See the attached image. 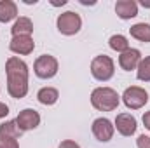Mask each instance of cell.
Here are the masks:
<instances>
[{
  "label": "cell",
  "mask_w": 150,
  "mask_h": 148,
  "mask_svg": "<svg viewBox=\"0 0 150 148\" xmlns=\"http://www.w3.org/2000/svg\"><path fill=\"white\" fill-rule=\"evenodd\" d=\"M140 4H142V5H143V7H150V2H145V0H142V2H140Z\"/></svg>",
  "instance_id": "26"
},
{
  "label": "cell",
  "mask_w": 150,
  "mask_h": 148,
  "mask_svg": "<svg viewBox=\"0 0 150 148\" xmlns=\"http://www.w3.org/2000/svg\"><path fill=\"white\" fill-rule=\"evenodd\" d=\"M33 72L38 78H52L58 73V59L51 54L38 56L33 63Z\"/></svg>",
  "instance_id": "6"
},
{
  "label": "cell",
  "mask_w": 150,
  "mask_h": 148,
  "mask_svg": "<svg viewBox=\"0 0 150 148\" xmlns=\"http://www.w3.org/2000/svg\"><path fill=\"white\" fill-rule=\"evenodd\" d=\"M136 145H138V148H150V136H147V134L138 136Z\"/></svg>",
  "instance_id": "21"
},
{
  "label": "cell",
  "mask_w": 150,
  "mask_h": 148,
  "mask_svg": "<svg viewBox=\"0 0 150 148\" xmlns=\"http://www.w3.org/2000/svg\"><path fill=\"white\" fill-rule=\"evenodd\" d=\"M56 26H58V32H59L61 35L72 37V35H75V33L80 32V28H82V19H80V16H79L77 12L67 11V12H63V14L58 16Z\"/></svg>",
  "instance_id": "4"
},
{
  "label": "cell",
  "mask_w": 150,
  "mask_h": 148,
  "mask_svg": "<svg viewBox=\"0 0 150 148\" xmlns=\"http://www.w3.org/2000/svg\"><path fill=\"white\" fill-rule=\"evenodd\" d=\"M120 103V96L112 87H96L91 92V105L100 111H113Z\"/></svg>",
  "instance_id": "2"
},
{
  "label": "cell",
  "mask_w": 150,
  "mask_h": 148,
  "mask_svg": "<svg viewBox=\"0 0 150 148\" xmlns=\"http://www.w3.org/2000/svg\"><path fill=\"white\" fill-rule=\"evenodd\" d=\"M16 124H18V127H19L23 132H25V131H32V129L38 127V124H40V115H38V111L33 110V108H25V110H21L18 113Z\"/></svg>",
  "instance_id": "8"
},
{
  "label": "cell",
  "mask_w": 150,
  "mask_h": 148,
  "mask_svg": "<svg viewBox=\"0 0 150 148\" xmlns=\"http://www.w3.org/2000/svg\"><path fill=\"white\" fill-rule=\"evenodd\" d=\"M129 33H131L133 38L149 44L150 42V25L149 23H136V25H133L129 28Z\"/></svg>",
  "instance_id": "16"
},
{
  "label": "cell",
  "mask_w": 150,
  "mask_h": 148,
  "mask_svg": "<svg viewBox=\"0 0 150 148\" xmlns=\"http://www.w3.org/2000/svg\"><path fill=\"white\" fill-rule=\"evenodd\" d=\"M58 98H59V92H58V89H54V87H42L37 92L38 103H42V105H45V106L54 105V103L58 101Z\"/></svg>",
  "instance_id": "15"
},
{
  "label": "cell",
  "mask_w": 150,
  "mask_h": 148,
  "mask_svg": "<svg viewBox=\"0 0 150 148\" xmlns=\"http://www.w3.org/2000/svg\"><path fill=\"white\" fill-rule=\"evenodd\" d=\"M142 120H143V125L150 131V111H145V113H143V118H142Z\"/></svg>",
  "instance_id": "24"
},
{
  "label": "cell",
  "mask_w": 150,
  "mask_h": 148,
  "mask_svg": "<svg viewBox=\"0 0 150 148\" xmlns=\"http://www.w3.org/2000/svg\"><path fill=\"white\" fill-rule=\"evenodd\" d=\"M7 115H9V106L0 101V118H4V117H7Z\"/></svg>",
  "instance_id": "23"
},
{
  "label": "cell",
  "mask_w": 150,
  "mask_h": 148,
  "mask_svg": "<svg viewBox=\"0 0 150 148\" xmlns=\"http://www.w3.org/2000/svg\"><path fill=\"white\" fill-rule=\"evenodd\" d=\"M115 12L120 19H133L138 16V4L134 0H119L115 4Z\"/></svg>",
  "instance_id": "12"
},
{
  "label": "cell",
  "mask_w": 150,
  "mask_h": 148,
  "mask_svg": "<svg viewBox=\"0 0 150 148\" xmlns=\"http://www.w3.org/2000/svg\"><path fill=\"white\" fill-rule=\"evenodd\" d=\"M23 134V131L18 127L16 120H7L4 124H0V138H11V140H18Z\"/></svg>",
  "instance_id": "17"
},
{
  "label": "cell",
  "mask_w": 150,
  "mask_h": 148,
  "mask_svg": "<svg viewBox=\"0 0 150 148\" xmlns=\"http://www.w3.org/2000/svg\"><path fill=\"white\" fill-rule=\"evenodd\" d=\"M9 49L14 54H21V56H28L33 52L35 49V42L32 37H12L9 42Z\"/></svg>",
  "instance_id": "10"
},
{
  "label": "cell",
  "mask_w": 150,
  "mask_h": 148,
  "mask_svg": "<svg viewBox=\"0 0 150 148\" xmlns=\"http://www.w3.org/2000/svg\"><path fill=\"white\" fill-rule=\"evenodd\" d=\"M113 127L119 131V134L122 136H133L138 129V122L136 118L131 115V113H119L115 117V122H113Z\"/></svg>",
  "instance_id": "9"
},
{
  "label": "cell",
  "mask_w": 150,
  "mask_h": 148,
  "mask_svg": "<svg viewBox=\"0 0 150 148\" xmlns=\"http://www.w3.org/2000/svg\"><path fill=\"white\" fill-rule=\"evenodd\" d=\"M58 148H80V147H79V143H75V141H72V140H65V141L59 143Z\"/></svg>",
  "instance_id": "22"
},
{
  "label": "cell",
  "mask_w": 150,
  "mask_h": 148,
  "mask_svg": "<svg viewBox=\"0 0 150 148\" xmlns=\"http://www.w3.org/2000/svg\"><path fill=\"white\" fill-rule=\"evenodd\" d=\"M11 33H12V37H32V33H33V23H32V19L25 18V16L18 18L16 23L11 28Z\"/></svg>",
  "instance_id": "13"
},
{
  "label": "cell",
  "mask_w": 150,
  "mask_h": 148,
  "mask_svg": "<svg viewBox=\"0 0 150 148\" xmlns=\"http://www.w3.org/2000/svg\"><path fill=\"white\" fill-rule=\"evenodd\" d=\"M91 129H93L94 138H96L98 141H101V143H108V141L113 138V132H115L113 124L108 120V118H105V117L96 118V120L93 122Z\"/></svg>",
  "instance_id": "7"
},
{
  "label": "cell",
  "mask_w": 150,
  "mask_h": 148,
  "mask_svg": "<svg viewBox=\"0 0 150 148\" xmlns=\"http://www.w3.org/2000/svg\"><path fill=\"white\" fill-rule=\"evenodd\" d=\"M7 92L14 99H21L28 94V65L18 56H11L5 63Z\"/></svg>",
  "instance_id": "1"
},
{
  "label": "cell",
  "mask_w": 150,
  "mask_h": 148,
  "mask_svg": "<svg viewBox=\"0 0 150 148\" xmlns=\"http://www.w3.org/2000/svg\"><path fill=\"white\" fill-rule=\"evenodd\" d=\"M140 61H142V52H140L138 49H133V47H129L126 52H122V54L119 56V65H120V68L126 70V72L136 70L138 65H140Z\"/></svg>",
  "instance_id": "11"
},
{
  "label": "cell",
  "mask_w": 150,
  "mask_h": 148,
  "mask_svg": "<svg viewBox=\"0 0 150 148\" xmlns=\"http://www.w3.org/2000/svg\"><path fill=\"white\" fill-rule=\"evenodd\" d=\"M18 18V5L12 0H0V23H9Z\"/></svg>",
  "instance_id": "14"
},
{
  "label": "cell",
  "mask_w": 150,
  "mask_h": 148,
  "mask_svg": "<svg viewBox=\"0 0 150 148\" xmlns=\"http://www.w3.org/2000/svg\"><path fill=\"white\" fill-rule=\"evenodd\" d=\"M0 148H19V143H18V140L0 138Z\"/></svg>",
  "instance_id": "20"
},
{
  "label": "cell",
  "mask_w": 150,
  "mask_h": 148,
  "mask_svg": "<svg viewBox=\"0 0 150 148\" xmlns=\"http://www.w3.org/2000/svg\"><path fill=\"white\" fill-rule=\"evenodd\" d=\"M136 77L142 82H150V56L142 58V61L136 68Z\"/></svg>",
  "instance_id": "19"
},
{
  "label": "cell",
  "mask_w": 150,
  "mask_h": 148,
  "mask_svg": "<svg viewBox=\"0 0 150 148\" xmlns=\"http://www.w3.org/2000/svg\"><path fill=\"white\" fill-rule=\"evenodd\" d=\"M108 45H110L112 51H117L120 54L129 49V42H127V38L124 37V35H112V37L108 38Z\"/></svg>",
  "instance_id": "18"
},
{
  "label": "cell",
  "mask_w": 150,
  "mask_h": 148,
  "mask_svg": "<svg viewBox=\"0 0 150 148\" xmlns=\"http://www.w3.org/2000/svg\"><path fill=\"white\" fill-rule=\"evenodd\" d=\"M51 4H52L54 7H58V5H65V4H67V0H61V2H51Z\"/></svg>",
  "instance_id": "25"
},
{
  "label": "cell",
  "mask_w": 150,
  "mask_h": 148,
  "mask_svg": "<svg viewBox=\"0 0 150 148\" xmlns=\"http://www.w3.org/2000/svg\"><path fill=\"white\" fill-rule=\"evenodd\" d=\"M122 103L129 108V110H140L149 103V92L143 87L138 85H131L124 91L122 94Z\"/></svg>",
  "instance_id": "5"
},
{
  "label": "cell",
  "mask_w": 150,
  "mask_h": 148,
  "mask_svg": "<svg viewBox=\"0 0 150 148\" xmlns=\"http://www.w3.org/2000/svg\"><path fill=\"white\" fill-rule=\"evenodd\" d=\"M115 73V65L110 56H96L91 61V75L100 82H108Z\"/></svg>",
  "instance_id": "3"
}]
</instances>
